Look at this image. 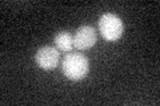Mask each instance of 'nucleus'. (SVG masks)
Returning <instances> with one entry per match:
<instances>
[{"mask_svg": "<svg viewBox=\"0 0 160 106\" xmlns=\"http://www.w3.org/2000/svg\"><path fill=\"white\" fill-rule=\"evenodd\" d=\"M63 74L71 81H80L86 78L89 70L88 58L82 53L69 52L62 61Z\"/></svg>", "mask_w": 160, "mask_h": 106, "instance_id": "obj_1", "label": "nucleus"}, {"mask_svg": "<svg viewBox=\"0 0 160 106\" xmlns=\"http://www.w3.org/2000/svg\"><path fill=\"white\" fill-rule=\"evenodd\" d=\"M99 31L107 41H118L123 36L124 25L123 21L113 13H104L99 19Z\"/></svg>", "mask_w": 160, "mask_h": 106, "instance_id": "obj_2", "label": "nucleus"}, {"mask_svg": "<svg viewBox=\"0 0 160 106\" xmlns=\"http://www.w3.org/2000/svg\"><path fill=\"white\" fill-rule=\"evenodd\" d=\"M59 49L56 47H42L38 49L36 54H35V61H36L38 67L44 70H52L59 65Z\"/></svg>", "mask_w": 160, "mask_h": 106, "instance_id": "obj_3", "label": "nucleus"}, {"mask_svg": "<svg viewBox=\"0 0 160 106\" xmlns=\"http://www.w3.org/2000/svg\"><path fill=\"white\" fill-rule=\"evenodd\" d=\"M98 40V35L95 28L91 25H83L76 29L73 35V47L79 50L91 49Z\"/></svg>", "mask_w": 160, "mask_h": 106, "instance_id": "obj_4", "label": "nucleus"}, {"mask_svg": "<svg viewBox=\"0 0 160 106\" xmlns=\"http://www.w3.org/2000/svg\"><path fill=\"white\" fill-rule=\"evenodd\" d=\"M53 43L59 50L69 53L73 48V36L67 31H62L55 36Z\"/></svg>", "mask_w": 160, "mask_h": 106, "instance_id": "obj_5", "label": "nucleus"}]
</instances>
